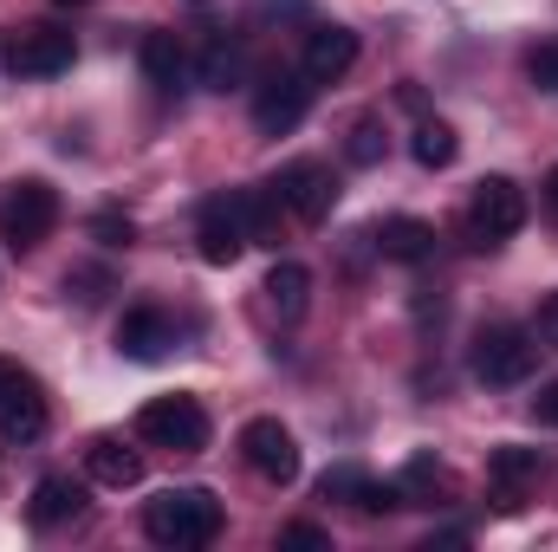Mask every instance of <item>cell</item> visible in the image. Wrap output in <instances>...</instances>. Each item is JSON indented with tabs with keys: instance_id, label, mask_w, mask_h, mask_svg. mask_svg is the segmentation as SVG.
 Wrapping results in <instances>:
<instances>
[{
	"instance_id": "obj_3",
	"label": "cell",
	"mask_w": 558,
	"mask_h": 552,
	"mask_svg": "<svg viewBox=\"0 0 558 552\" xmlns=\"http://www.w3.org/2000/svg\"><path fill=\"white\" fill-rule=\"evenodd\" d=\"M526 228V189L513 176H481L474 182V202H468V235L481 248H500Z\"/></svg>"
},
{
	"instance_id": "obj_21",
	"label": "cell",
	"mask_w": 558,
	"mask_h": 552,
	"mask_svg": "<svg viewBox=\"0 0 558 552\" xmlns=\"http://www.w3.org/2000/svg\"><path fill=\"white\" fill-rule=\"evenodd\" d=\"M397 488H403V507H441L448 494H454V475L441 468V461H428V455H416L403 475H397Z\"/></svg>"
},
{
	"instance_id": "obj_12",
	"label": "cell",
	"mask_w": 558,
	"mask_h": 552,
	"mask_svg": "<svg viewBox=\"0 0 558 552\" xmlns=\"http://www.w3.org/2000/svg\"><path fill=\"white\" fill-rule=\"evenodd\" d=\"M169 345H175V319H169V312H156V305H131V312L118 319V351H124V358H137V364H162Z\"/></svg>"
},
{
	"instance_id": "obj_5",
	"label": "cell",
	"mask_w": 558,
	"mask_h": 552,
	"mask_svg": "<svg viewBox=\"0 0 558 552\" xmlns=\"http://www.w3.org/2000/svg\"><path fill=\"white\" fill-rule=\"evenodd\" d=\"M137 435L149 448H175V455H195V448H208V410L195 404V397H149L137 410Z\"/></svg>"
},
{
	"instance_id": "obj_23",
	"label": "cell",
	"mask_w": 558,
	"mask_h": 552,
	"mask_svg": "<svg viewBox=\"0 0 558 552\" xmlns=\"http://www.w3.org/2000/svg\"><path fill=\"white\" fill-rule=\"evenodd\" d=\"M410 156H416L422 169H448L454 156H461V137L441 124V118H422L416 124V137H410Z\"/></svg>"
},
{
	"instance_id": "obj_34",
	"label": "cell",
	"mask_w": 558,
	"mask_h": 552,
	"mask_svg": "<svg viewBox=\"0 0 558 552\" xmlns=\"http://www.w3.org/2000/svg\"><path fill=\"white\" fill-rule=\"evenodd\" d=\"M59 7H78V0H59Z\"/></svg>"
},
{
	"instance_id": "obj_10",
	"label": "cell",
	"mask_w": 558,
	"mask_h": 552,
	"mask_svg": "<svg viewBox=\"0 0 558 552\" xmlns=\"http://www.w3.org/2000/svg\"><path fill=\"white\" fill-rule=\"evenodd\" d=\"M72 59H78V46L65 26H26L7 52L13 79H59V72H72Z\"/></svg>"
},
{
	"instance_id": "obj_17",
	"label": "cell",
	"mask_w": 558,
	"mask_h": 552,
	"mask_svg": "<svg viewBox=\"0 0 558 552\" xmlns=\"http://www.w3.org/2000/svg\"><path fill=\"white\" fill-rule=\"evenodd\" d=\"M0 435H7V442H39V435H46V397H39L33 377L0 397Z\"/></svg>"
},
{
	"instance_id": "obj_9",
	"label": "cell",
	"mask_w": 558,
	"mask_h": 552,
	"mask_svg": "<svg viewBox=\"0 0 558 552\" xmlns=\"http://www.w3.org/2000/svg\"><path fill=\"white\" fill-rule=\"evenodd\" d=\"M305 111H312V79H305V72H274V79H260V92H254V124H260L267 137L299 131Z\"/></svg>"
},
{
	"instance_id": "obj_28",
	"label": "cell",
	"mask_w": 558,
	"mask_h": 552,
	"mask_svg": "<svg viewBox=\"0 0 558 552\" xmlns=\"http://www.w3.org/2000/svg\"><path fill=\"white\" fill-rule=\"evenodd\" d=\"M279 547H286V552H331V540H325V527L292 520V527H279Z\"/></svg>"
},
{
	"instance_id": "obj_18",
	"label": "cell",
	"mask_w": 558,
	"mask_h": 552,
	"mask_svg": "<svg viewBox=\"0 0 558 552\" xmlns=\"http://www.w3.org/2000/svg\"><path fill=\"white\" fill-rule=\"evenodd\" d=\"M377 248H384L390 261H403V267H422V261L435 254V228L416 221V215H390V221L377 228Z\"/></svg>"
},
{
	"instance_id": "obj_20",
	"label": "cell",
	"mask_w": 558,
	"mask_h": 552,
	"mask_svg": "<svg viewBox=\"0 0 558 552\" xmlns=\"http://www.w3.org/2000/svg\"><path fill=\"white\" fill-rule=\"evenodd\" d=\"M78 507H85V488H78L72 475H39V488H33V520H39V527L78 520Z\"/></svg>"
},
{
	"instance_id": "obj_1",
	"label": "cell",
	"mask_w": 558,
	"mask_h": 552,
	"mask_svg": "<svg viewBox=\"0 0 558 552\" xmlns=\"http://www.w3.org/2000/svg\"><path fill=\"white\" fill-rule=\"evenodd\" d=\"M143 533L156 547H208L221 533V501L208 488H162L143 507Z\"/></svg>"
},
{
	"instance_id": "obj_27",
	"label": "cell",
	"mask_w": 558,
	"mask_h": 552,
	"mask_svg": "<svg viewBox=\"0 0 558 552\" xmlns=\"http://www.w3.org/2000/svg\"><path fill=\"white\" fill-rule=\"evenodd\" d=\"M526 79H533L539 92H558V39H546V46L526 52Z\"/></svg>"
},
{
	"instance_id": "obj_33",
	"label": "cell",
	"mask_w": 558,
	"mask_h": 552,
	"mask_svg": "<svg viewBox=\"0 0 558 552\" xmlns=\"http://www.w3.org/2000/svg\"><path fill=\"white\" fill-rule=\"evenodd\" d=\"M546 208H553V215H558V169H553V176H546Z\"/></svg>"
},
{
	"instance_id": "obj_19",
	"label": "cell",
	"mask_w": 558,
	"mask_h": 552,
	"mask_svg": "<svg viewBox=\"0 0 558 552\" xmlns=\"http://www.w3.org/2000/svg\"><path fill=\"white\" fill-rule=\"evenodd\" d=\"M195 72H202L208 92H234V85L247 79V52H241V39H234V33H215V39L202 46V65H195Z\"/></svg>"
},
{
	"instance_id": "obj_22",
	"label": "cell",
	"mask_w": 558,
	"mask_h": 552,
	"mask_svg": "<svg viewBox=\"0 0 558 552\" xmlns=\"http://www.w3.org/2000/svg\"><path fill=\"white\" fill-rule=\"evenodd\" d=\"M241 215H247V241L254 248H279V195H274V182L267 189H241Z\"/></svg>"
},
{
	"instance_id": "obj_30",
	"label": "cell",
	"mask_w": 558,
	"mask_h": 552,
	"mask_svg": "<svg viewBox=\"0 0 558 552\" xmlns=\"http://www.w3.org/2000/svg\"><path fill=\"white\" fill-rule=\"evenodd\" d=\"M533 338H539L546 351H558V292H546V299H539V325H533Z\"/></svg>"
},
{
	"instance_id": "obj_25",
	"label": "cell",
	"mask_w": 558,
	"mask_h": 552,
	"mask_svg": "<svg viewBox=\"0 0 558 552\" xmlns=\"http://www.w3.org/2000/svg\"><path fill=\"white\" fill-rule=\"evenodd\" d=\"M92 241H98V248H131V241H137V221L105 208V215H92Z\"/></svg>"
},
{
	"instance_id": "obj_4",
	"label": "cell",
	"mask_w": 558,
	"mask_h": 552,
	"mask_svg": "<svg viewBox=\"0 0 558 552\" xmlns=\"http://www.w3.org/2000/svg\"><path fill=\"white\" fill-rule=\"evenodd\" d=\"M533 364H539V338H533V332H520V325H487V332L474 338V377H481V384H494V391L526 384V377H533Z\"/></svg>"
},
{
	"instance_id": "obj_14",
	"label": "cell",
	"mask_w": 558,
	"mask_h": 552,
	"mask_svg": "<svg viewBox=\"0 0 558 552\" xmlns=\"http://www.w3.org/2000/svg\"><path fill=\"white\" fill-rule=\"evenodd\" d=\"M85 475H92L98 488H137L143 455L131 442H118V435H92V442H85Z\"/></svg>"
},
{
	"instance_id": "obj_11",
	"label": "cell",
	"mask_w": 558,
	"mask_h": 552,
	"mask_svg": "<svg viewBox=\"0 0 558 552\" xmlns=\"http://www.w3.org/2000/svg\"><path fill=\"white\" fill-rule=\"evenodd\" d=\"M351 65H357V33H351V26H312V33H305L299 72H305L312 85H338Z\"/></svg>"
},
{
	"instance_id": "obj_7",
	"label": "cell",
	"mask_w": 558,
	"mask_h": 552,
	"mask_svg": "<svg viewBox=\"0 0 558 552\" xmlns=\"http://www.w3.org/2000/svg\"><path fill=\"white\" fill-rule=\"evenodd\" d=\"M247 248H254V241H247L241 189H234V195H208V202H202V215H195V254H202L208 267H234Z\"/></svg>"
},
{
	"instance_id": "obj_24",
	"label": "cell",
	"mask_w": 558,
	"mask_h": 552,
	"mask_svg": "<svg viewBox=\"0 0 558 552\" xmlns=\"http://www.w3.org/2000/svg\"><path fill=\"white\" fill-rule=\"evenodd\" d=\"M344 156H351L357 169H377V163H384V124H377V118H357L351 137H344Z\"/></svg>"
},
{
	"instance_id": "obj_8",
	"label": "cell",
	"mask_w": 558,
	"mask_h": 552,
	"mask_svg": "<svg viewBox=\"0 0 558 552\" xmlns=\"http://www.w3.org/2000/svg\"><path fill=\"white\" fill-rule=\"evenodd\" d=\"M241 455H247V468H254L260 481H274V488H292V481H299V442H292V429H286L279 416H254V422L241 429Z\"/></svg>"
},
{
	"instance_id": "obj_15",
	"label": "cell",
	"mask_w": 558,
	"mask_h": 552,
	"mask_svg": "<svg viewBox=\"0 0 558 552\" xmlns=\"http://www.w3.org/2000/svg\"><path fill=\"white\" fill-rule=\"evenodd\" d=\"M137 59H143V79H149L156 92H182V79H189V52H182L175 33H143Z\"/></svg>"
},
{
	"instance_id": "obj_16",
	"label": "cell",
	"mask_w": 558,
	"mask_h": 552,
	"mask_svg": "<svg viewBox=\"0 0 558 552\" xmlns=\"http://www.w3.org/2000/svg\"><path fill=\"white\" fill-rule=\"evenodd\" d=\"M267 312H274L279 325H292V319H305V305H312V274L299 267V261H274V274H267Z\"/></svg>"
},
{
	"instance_id": "obj_2",
	"label": "cell",
	"mask_w": 558,
	"mask_h": 552,
	"mask_svg": "<svg viewBox=\"0 0 558 552\" xmlns=\"http://www.w3.org/2000/svg\"><path fill=\"white\" fill-rule=\"evenodd\" d=\"M52 228H59V189L39 182V176H20V182L0 195V241H7L13 254H33Z\"/></svg>"
},
{
	"instance_id": "obj_31",
	"label": "cell",
	"mask_w": 558,
	"mask_h": 552,
	"mask_svg": "<svg viewBox=\"0 0 558 552\" xmlns=\"http://www.w3.org/2000/svg\"><path fill=\"white\" fill-rule=\"evenodd\" d=\"M533 416H539V422H553V429H558V384H546V391L533 397Z\"/></svg>"
},
{
	"instance_id": "obj_32",
	"label": "cell",
	"mask_w": 558,
	"mask_h": 552,
	"mask_svg": "<svg viewBox=\"0 0 558 552\" xmlns=\"http://www.w3.org/2000/svg\"><path fill=\"white\" fill-rule=\"evenodd\" d=\"M20 384H26V371H20L13 358H0V397H7V391H20Z\"/></svg>"
},
{
	"instance_id": "obj_13",
	"label": "cell",
	"mask_w": 558,
	"mask_h": 552,
	"mask_svg": "<svg viewBox=\"0 0 558 552\" xmlns=\"http://www.w3.org/2000/svg\"><path fill=\"white\" fill-rule=\"evenodd\" d=\"M539 468H546V455H539V448H520V442L494 448V455H487V481H494L500 507H520V494L539 481Z\"/></svg>"
},
{
	"instance_id": "obj_26",
	"label": "cell",
	"mask_w": 558,
	"mask_h": 552,
	"mask_svg": "<svg viewBox=\"0 0 558 552\" xmlns=\"http://www.w3.org/2000/svg\"><path fill=\"white\" fill-rule=\"evenodd\" d=\"M364 481H371L364 468H331V475L318 481V494H325V501H351V507H357V494H364Z\"/></svg>"
},
{
	"instance_id": "obj_29",
	"label": "cell",
	"mask_w": 558,
	"mask_h": 552,
	"mask_svg": "<svg viewBox=\"0 0 558 552\" xmlns=\"http://www.w3.org/2000/svg\"><path fill=\"white\" fill-rule=\"evenodd\" d=\"M105 286H111V274H105V267H78V274H65V292H78V305L105 299Z\"/></svg>"
},
{
	"instance_id": "obj_6",
	"label": "cell",
	"mask_w": 558,
	"mask_h": 552,
	"mask_svg": "<svg viewBox=\"0 0 558 552\" xmlns=\"http://www.w3.org/2000/svg\"><path fill=\"white\" fill-rule=\"evenodd\" d=\"M274 195H279V208H286L299 228H318V221L338 208V176H331L325 163L299 156V163H286V169L274 176Z\"/></svg>"
}]
</instances>
